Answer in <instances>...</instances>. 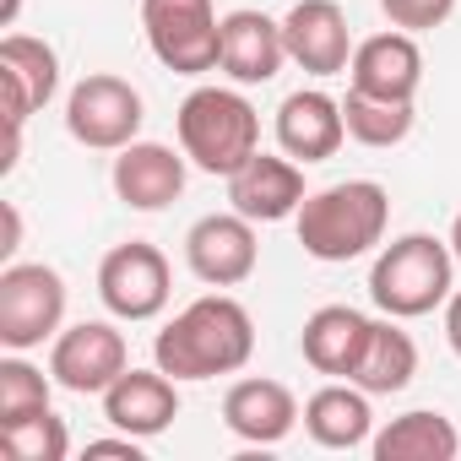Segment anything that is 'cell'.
Instances as JSON below:
<instances>
[{
	"label": "cell",
	"mask_w": 461,
	"mask_h": 461,
	"mask_svg": "<svg viewBox=\"0 0 461 461\" xmlns=\"http://www.w3.org/2000/svg\"><path fill=\"white\" fill-rule=\"evenodd\" d=\"M256 358V321L240 299L206 294L185 304L158 337H152V364L174 380H212V375H240Z\"/></svg>",
	"instance_id": "1"
},
{
	"label": "cell",
	"mask_w": 461,
	"mask_h": 461,
	"mask_svg": "<svg viewBox=\"0 0 461 461\" xmlns=\"http://www.w3.org/2000/svg\"><path fill=\"white\" fill-rule=\"evenodd\" d=\"M385 222H391V195L380 179H337V185L304 195L294 234H299L304 256L342 267V261L369 256L385 240Z\"/></svg>",
	"instance_id": "2"
},
{
	"label": "cell",
	"mask_w": 461,
	"mask_h": 461,
	"mask_svg": "<svg viewBox=\"0 0 461 461\" xmlns=\"http://www.w3.org/2000/svg\"><path fill=\"white\" fill-rule=\"evenodd\" d=\"M179 152L201 168V174H234L261 152V114L240 87H195L179 114Z\"/></svg>",
	"instance_id": "3"
},
{
	"label": "cell",
	"mask_w": 461,
	"mask_h": 461,
	"mask_svg": "<svg viewBox=\"0 0 461 461\" xmlns=\"http://www.w3.org/2000/svg\"><path fill=\"white\" fill-rule=\"evenodd\" d=\"M450 294H456V256H450V240L402 234V240H391V245L375 256V267H369V299H375L380 315L418 321V315H434Z\"/></svg>",
	"instance_id": "4"
},
{
	"label": "cell",
	"mask_w": 461,
	"mask_h": 461,
	"mask_svg": "<svg viewBox=\"0 0 461 461\" xmlns=\"http://www.w3.org/2000/svg\"><path fill=\"white\" fill-rule=\"evenodd\" d=\"M66 321V277L44 261H6L0 272V348L33 353L60 337Z\"/></svg>",
	"instance_id": "5"
},
{
	"label": "cell",
	"mask_w": 461,
	"mask_h": 461,
	"mask_svg": "<svg viewBox=\"0 0 461 461\" xmlns=\"http://www.w3.org/2000/svg\"><path fill=\"white\" fill-rule=\"evenodd\" d=\"M141 33L163 71L206 77L222 55V17L212 0H141Z\"/></svg>",
	"instance_id": "6"
},
{
	"label": "cell",
	"mask_w": 461,
	"mask_h": 461,
	"mask_svg": "<svg viewBox=\"0 0 461 461\" xmlns=\"http://www.w3.org/2000/svg\"><path fill=\"white\" fill-rule=\"evenodd\" d=\"M141 120H147L141 93H136L125 77H114V71L82 77V82L71 87V98H66V131H71V141H82V147H93V152H120V147H131V141L141 136Z\"/></svg>",
	"instance_id": "7"
},
{
	"label": "cell",
	"mask_w": 461,
	"mask_h": 461,
	"mask_svg": "<svg viewBox=\"0 0 461 461\" xmlns=\"http://www.w3.org/2000/svg\"><path fill=\"white\" fill-rule=\"evenodd\" d=\"M98 299L114 321H158L174 299L168 256L147 240H125L98 261Z\"/></svg>",
	"instance_id": "8"
},
{
	"label": "cell",
	"mask_w": 461,
	"mask_h": 461,
	"mask_svg": "<svg viewBox=\"0 0 461 461\" xmlns=\"http://www.w3.org/2000/svg\"><path fill=\"white\" fill-rule=\"evenodd\" d=\"M125 369H131V348L125 331L109 321H77L50 342V375L71 396H104Z\"/></svg>",
	"instance_id": "9"
},
{
	"label": "cell",
	"mask_w": 461,
	"mask_h": 461,
	"mask_svg": "<svg viewBox=\"0 0 461 461\" xmlns=\"http://www.w3.org/2000/svg\"><path fill=\"white\" fill-rule=\"evenodd\" d=\"M261 245H256V222L240 212H212L201 222H190L185 234V267L206 283V288H240L256 277Z\"/></svg>",
	"instance_id": "10"
},
{
	"label": "cell",
	"mask_w": 461,
	"mask_h": 461,
	"mask_svg": "<svg viewBox=\"0 0 461 461\" xmlns=\"http://www.w3.org/2000/svg\"><path fill=\"white\" fill-rule=\"evenodd\" d=\"M348 87L353 93H369V98H391V104H412L418 87H423V50H418V33H375L353 50L348 60Z\"/></svg>",
	"instance_id": "11"
},
{
	"label": "cell",
	"mask_w": 461,
	"mask_h": 461,
	"mask_svg": "<svg viewBox=\"0 0 461 461\" xmlns=\"http://www.w3.org/2000/svg\"><path fill=\"white\" fill-rule=\"evenodd\" d=\"M283 39H288V60L310 77H342L358 50L348 33V12L337 0H299L283 17Z\"/></svg>",
	"instance_id": "12"
},
{
	"label": "cell",
	"mask_w": 461,
	"mask_h": 461,
	"mask_svg": "<svg viewBox=\"0 0 461 461\" xmlns=\"http://www.w3.org/2000/svg\"><path fill=\"white\" fill-rule=\"evenodd\" d=\"M304 163H294L288 152H256L245 168L228 174V201H234L240 217L250 222H283V217H299L304 206Z\"/></svg>",
	"instance_id": "13"
},
{
	"label": "cell",
	"mask_w": 461,
	"mask_h": 461,
	"mask_svg": "<svg viewBox=\"0 0 461 461\" xmlns=\"http://www.w3.org/2000/svg\"><path fill=\"white\" fill-rule=\"evenodd\" d=\"M288 60V39H283V23H272L267 12H228L222 17V55H217V71L234 82V87H261L283 71Z\"/></svg>",
	"instance_id": "14"
},
{
	"label": "cell",
	"mask_w": 461,
	"mask_h": 461,
	"mask_svg": "<svg viewBox=\"0 0 461 461\" xmlns=\"http://www.w3.org/2000/svg\"><path fill=\"white\" fill-rule=\"evenodd\" d=\"M342 141H348L342 98H331L321 87H299L277 104V147L294 163H326V158H337Z\"/></svg>",
	"instance_id": "15"
},
{
	"label": "cell",
	"mask_w": 461,
	"mask_h": 461,
	"mask_svg": "<svg viewBox=\"0 0 461 461\" xmlns=\"http://www.w3.org/2000/svg\"><path fill=\"white\" fill-rule=\"evenodd\" d=\"M299 418H304L299 396L283 380H267V375L234 380L228 396H222V423H228V434H240L245 445H283Z\"/></svg>",
	"instance_id": "16"
},
{
	"label": "cell",
	"mask_w": 461,
	"mask_h": 461,
	"mask_svg": "<svg viewBox=\"0 0 461 461\" xmlns=\"http://www.w3.org/2000/svg\"><path fill=\"white\" fill-rule=\"evenodd\" d=\"M185 163L190 158L163 147V141H131V147H120L109 179L131 212H163L185 195Z\"/></svg>",
	"instance_id": "17"
},
{
	"label": "cell",
	"mask_w": 461,
	"mask_h": 461,
	"mask_svg": "<svg viewBox=\"0 0 461 461\" xmlns=\"http://www.w3.org/2000/svg\"><path fill=\"white\" fill-rule=\"evenodd\" d=\"M104 418L136 439H158L163 429H174L179 418V380L152 369H125L109 391H104Z\"/></svg>",
	"instance_id": "18"
},
{
	"label": "cell",
	"mask_w": 461,
	"mask_h": 461,
	"mask_svg": "<svg viewBox=\"0 0 461 461\" xmlns=\"http://www.w3.org/2000/svg\"><path fill=\"white\" fill-rule=\"evenodd\" d=\"M0 87H6V125H28V114H39L60 87V55L44 39L6 33L0 39Z\"/></svg>",
	"instance_id": "19"
},
{
	"label": "cell",
	"mask_w": 461,
	"mask_h": 461,
	"mask_svg": "<svg viewBox=\"0 0 461 461\" xmlns=\"http://www.w3.org/2000/svg\"><path fill=\"white\" fill-rule=\"evenodd\" d=\"M369 326L375 321L364 310H353V304H321L299 331V353H304V364L315 375L353 380V369H358V358L369 348Z\"/></svg>",
	"instance_id": "20"
},
{
	"label": "cell",
	"mask_w": 461,
	"mask_h": 461,
	"mask_svg": "<svg viewBox=\"0 0 461 461\" xmlns=\"http://www.w3.org/2000/svg\"><path fill=\"white\" fill-rule=\"evenodd\" d=\"M304 429L321 450H358L375 439V407L369 391L353 380H331L304 402Z\"/></svg>",
	"instance_id": "21"
},
{
	"label": "cell",
	"mask_w": 461,
	"mask_h": 461,
	"mask_svg": "<svg viewBox=\"0 0 461 461\" xmlns=\"http://www.w3.org/2000/svg\"><path fill=\"white\" fill-rule=\"evenodd\" d=\"M369 456L375 461H456L461 456V429L434 407H412L369 439Z\"/></svg>",
	"instance_id": "22"
},
{
	"label": "cell",
	"mask_w": 461,
	"mask_h": 461,
	"mask_svg": "<svg viewBox=\"0 0 461 461\" xmlns=\"http://www.w3.org/2000/svg\"><path fill=\"white\" fill-rule=\"evenodd\" d=\"M412 375H418V342L396 326V315L375 321L369 348H364V358L353 369V385H364L369 396H396V391L412 385Z\"/></svg>",
	"instance_id": "23"
},
{
	"label": "cell",
	"mask_w": 461,
	"mask_h": 461,
	"mask_svg": "<svg viewBox=\"0 0 461 461\" xmlns=\"http://www.w3.org/2000/svg\"><path fill=\"white\" fill-rule=\"evenodd\" d=\"M342 120H348V136L358 147H402L412 136V104H391V98H369V93H353L342 98Z\"/></svg>",
	"instance_id": "24"
},
{
	"label": "cell",
	"mask_w": 461,
	"mask_h": 461,
	"mask_svg": "<svg viewBox=\"0 0 461 461\" xmlns=\"http://www.w3.org/2000/svg\"><path fill=\"white\" fill-rule=\"evenodd\" d=\"M0 445H6L12 461H66L71 456V429H66V418H55L44 407V412H28L17 423H0Z\"/></svg>",
	"instance_id": "25"
},
{
	"label": "cell",
	"mask_w": 461,
	"mask_h": 461,
	"mask_svg": "<svg viewBox=\"0 0 461 461\" xmlns=\"http://www.w3.org/2000/svg\"><path fill=\"white\" fill-rule=\"evenodd\" d=\"M50 385H55V375L33 369L23 353H6V358H0V423H17L28 412H44L50 407Z\"/></svg>",
	"instance_id": "26"
},
{
	"label": "cell",
	"mask_w": 461,
	"mask_h": 461,
	"mask_svg": "<svg viewBox=\"0 0 461 461\" xmlns=\"http://www.w3.org/2000/svg\"><path fill=\"white\" fill-rule=\"evenodd\" d=\"M380 12H385V23L402 28V33H434V28L450 23L456 0H380Z\"/></svg>",
	"instance_id": "27"
},
{
	"label": "cell",
	"mask_w": 461,
	"mask_h": 461,
	"mask_svg": "<svg viewBox=\"0 0 461 461\" xmlns=\"http://www.w3.org/2000/svg\"><path fill=\"white\" fill-rule=\"evenodd\" d=\"M141 445H147V439H136V434H125V429H120L114 439H87V450H82V456H87V461H104V456H120V461H141Z\"/></svg>",
	"instance_id": "28"
},
{
	"label": "cell",
	"mask_w": 461,
	"mask_h": 461,
	"mask_svg": "<svg viewBox=\"0 0 461 461\" xmlns=\"http://www.w3.org/2000/svg\"><path fill=\"white\" fill-rule=\"evenodd\" d=\"M0 217H6V240H0V256L12 261V256H17V245H23V212L6 201V206H0Z\"/></svg>",
	"instance_id": "29"
},
{
	"label": "cell",
	"mask_w": 461,
	"mask_h": 461,
	"mask_svg": "<svg viewBox=\"0 0 461 461\" xmlns=\"http://www.w3.org/2000/svg\"><path fill=\"white\" fill-rule=\"evenodd\" d=\"M445 342H450V353L461 358V288L445 299Z\"/></svg>",
	"instance_id": "30"
},
{
	"label": "cell",
	"mask_w": 461,
	"mask_h": 461,
	"mask_svg": "<svg viewBox=\"0 0 461 461\" xmlns=\"http://www.w3.org/2000/svg\"><path fill=\"white\" fill-rule=\"evenodd\" d=\"M450 256H456V267H461V212H456V222H450Z\"/></svg>",
	"instance_id": "31"
},
{
	"label": "cell",
	"mask_w": 461,
	"mask_h": 461,
	"mask_svg": "<svg viewBox=\"0 0 461 461\" xmlns=\"http://www.w3.org/2000/svg\"><path fill=\"white\" fill-rule=\"evenodd\" d=\"M17 12H23V0H6V12H0V23L12 28V23H17Z\"/></svg>",
	"instance_id": "32"
}]
</instances>
